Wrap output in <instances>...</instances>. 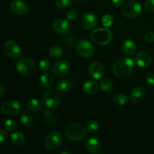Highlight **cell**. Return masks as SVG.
<instances>
[{"label":"cell","mask_w":154,"mask_h":154,"mask_svg":"<svg viewBox=\"0 0 154 154\" xmlns=\"http://www.w3.org/2000/svg\"><path fill=\"white\" fill-rule=\"evenodd\" d=\"M135 69V63L129 57H122L114 63L113 72L120 78H125L130 75Z\"/></svg>","instance_id":"1"},{"label":"cell","mask_w":154,"mask_h":154,"mask_svg":"<svg viewBox=\"0 0 154 154\" xmlns=\"http://www.w3.org/2000/svg\"><path fill=\"white\" fill-rule=\"evenodd\" d=\"M87 129L79 123H70L65 129V135L68 139L74 141H81L87 136Z\"/></svg>","instance_id":"2"},{"label":"cell","mask_w":154,"mask_h":154,"mask_svg":"<svg viewBox=\"0 0 154 154\" xmlns=\"http://www.w3.org/2000/svg\"><path fill=\"white\" fill-rule=\"evenodd\" d=\"M16 69L23 76L30 77L36 72L37 66L34 60L28 57H23L17 63Z\"/></svg>","instance_id":"3"},{"label":"cell","mask_w":154,"mask_h":154,"mask_svg":"<svg viewBox=\"0 0 154 154\" xmlns=\"http://www.w3.org/2000/svg\"><path fill=\"white\" fill-rule=\"evenodd\" d=\"M92 40L99 45H107L111 42L113 33L108 28H100L93 29L91 33Z\"/></svg>","instance_id":"4"},{"label":"cell","mask_w":154,"mask_h":154,"mask_svg":"<svg viewBox=\"0 0 154 154\" xmlns=\"http://www.w3.org/2000/svg\"><path fill=\"white\" fill-rule=\"evenodd\" d=\"M63 137L57 131H51L45 137V146L49 150H58L63 146Z\"/></svg>","instance_id":"5"},{"label":"cell","mask_w":154,"mask_h":154,"mask_svg":"<svg viewBox=\"0 0 154 154\" xmlns=\"http://www.w3.org/2000/svg\"><path fill=\"white\" fill-rule=\"evenodd\" d=\"M43 103L50 109L57 108L60 104V96L54 89H48L43 96Z\"/></svg>","instance_id":"6"},{"label":"cell","mask_w":154,"mask_h":154,"mask_svg":"<svg viewBox=\"0 0 154 154\" xmlns=\"http://www.w3.org/2000/svg\"><path fill=\"white\" fill-rule=\"evenodd\" d=\"M142 11L141 4L137 1H129L123 5L122 13L126 17L135 18L139 16Z\"/></svg>","instance_id":"7"},{"label":"cell","mask_w":154,"mask_h":154,"mask_svg":"<svg viewBox=\"0 0 154 154\" xmlns=\"http://www.w3.org/2000/svg\"><path fill=\"white\" fill-rule=\"evenodd\" d=\"M21 105L19 102L10 99L3 102L1 105V111L5 115L16 116L21 111Z\"/></svg>","instance_id":"8"},{"label":"cell","mask_w":154,"mask_h":154,"mask_svg":"<svg viewBox=\"0 0 154 154\" xmlns=\"http://www.w3.org/2000/svg\"><path fill=\"white\" fill-rule=\"evenodd\" d=\"M76 52L83 58H90L94 54V47L93 44L87 40H81L76 45Z\"/></svg>","instance_id":"9"},{"label":"cell","mask_w":154,"mask_h":154,"mask_svg":"<svg viewBox=\"0 0 154 154\" xmlns=\"http://www.w3.org/2000/svg\"><path fill=\"white\" fill-rule=\"evenodd\" d=\"M71 29V23L69 20L66 18H58L56 19L52 23V29L58 35H65Z\"/></svg>","instance_id":"10"},{"label":"cell","mask_w":154,"mask_h":154,"mask_svg":"<svg viewBox=\"0 0 154 154\" xmlns=\"http://www.w3.org/2000/svg\"><path fill=\"white\" fill-rule=\"evenodd\" d=\"M4 52L11 59H17L20 56L21 48L17 43L14 41H8L4 45Z\"/></svg>","instance_id":"11"},{"label":"cell","mask_w":154,"mask_h":154,"mask_svg":"<svg viewBox=\"0 0 154 154\" xmlns=\"http://www.w3.org/2000/svg\"><path fill=\"white\" fill-rule=\"evenodd\" d=\"M81 25L86 30H93L97 25V17L93 12H87L81 18Z\"/></svg>","instance_id":"12"},{"label":"cell","mask_w":154,"mask_h":154,"mask_svg":"<svg viewBox=\"0 0 154 154\" xmlns=\"http://www.w3.org/2000/svg\"><path fill=\"white\" fill-rule=\"evenodd\" d=\"M70 69L69 63L66 60H60L56 62L52 67V72L57 77H63L67 75Z\"/></svg>","instance_id":"13"},{"label":"cell","mask_w":154,"mask_h":154,"mask_svg":"<svg viewBox=\"0 0 154 154\" xmlns=\"http://www.w3.org/2000/svg\"><path fill=\"white\" fill-rule=\"evenodd\" d=\"M12 12L19 16H25L29 12V7L23 0H12L10 4Z\"/></svg>","instance_id":"14"},{"label":"cell","mask_w":154,"mask_h":154,"mask_svg":"<svg viewBox=\"0 0 154 154\" xmlns=\"http://www.w3.org/2000/svg\"><path fill=\"white\" fill-rule=\"evenodd\" d=\"M88 72L93 78L96 80H100L105 75V69L102 63L94 61L90 63L89 66Z\"/></svg>","instance_id":"15"},{"label":"cell","mask_w":154,"mask_h":154,"mask_svg":"<svg viewBox=\"0 0 154 154\" xmlns=\"http://www.w3.org/2000/svg\"><path fill=\"white\" fill-rule=\"evenodd\" d=\"M146 91L144 88L141 86H138V87H134L131 91L130 94H129V100L132 103H138V102H141L145 97Z\"/></svg>","instance_id":"16"},{"label":"cell","mask_w":154,"mask_h":154,"mask_svg":"<svg viewBox=\"0 0 154 154\" xmlns=\"http://www.w3.org/2000/svg\"><path fill=\"white\" fill-rule=\"evenodd\" d=\"M85 147L88 153L96 154L100 151L101 144L97 138L95 137H91L86 141Z\"/></svg>","instance_id":"17"},{"label":"cell","mask_w":154,"mask_h":154,"mask_svg":"<svg viewBox=\"0 0 154 154\" xmlns=\"http://www.w3.org/2000/svg\"><path fill=\"white\" fill-rule=\"evenodd\" d=\"M135 63L141 68L149 67L152 63L151 57L147 52H140L135 57Z\"/></svg>","instance_id":"18"},{"label":"cell","mask_w":154,"mask_h":154,"mask_svg":"<svg viewBox=\"0 0 154 154\" xmlns=\"http://www.w3.org/2000/svg\"><path fill=\"white\" fill-rule=\"evenodd\" d=\"M122 50L126 55H133L136 51V45L132 40L127 39L122 44Z\"/></svg>","instance_id":"19"},{"label":"cell","mask_w":154,"mask_h":154,"mask_svg":"<svg viewBox=\"0 0 154 154\" xmlns=\"http://www.w3.org/2000/svg\"><path fill=\"white\" fill-rule=\"evenodd\" d=\"M83 90L87 95H94L99 90V84L95 81H87L83 85Z\"/></svg>","instance_id":"20"},{"label":"cell","mask_w":154,"mask_h":154,"mask_svg":"<svg viewBox=\"0 0 154 154\" xmlns=\"http://www.w3.org/2000/svg\"><path fill=\"white\" fill-rule=\"evenodd\" d=\"M54 77L52 75L48 72H45L40 78V84L44 88H50L54 84Z\"/></svg>","instance_id":"21"},{"label":"cell","mask_w":154,"mask_h":154,"mask_svg":"<svg viewBox=\"0 0 154 154\" xmlns=\"http://www.w3.org/2000/svg\"><path fill=\"white\" fill-rule=\"evenodd\" d=\"M11 141L14 145L21 146L25 143V135L20 132H14L11 135Z\"/></svg>","instance_id":"22"},{"label":"cell","mask_w":154,"mask_h":154,"mask_svg":"<svg viewBox=\"0 0 154 154\" xmlns=\"http://www.w3.org/2000/svg\"><path fill=\"white\" fill-rule=\"evenodd\" d=\"M20 122L23 126L29 127V126H32L33 123H34V119H33L32 115L29 112L25 111L21 113Z\"/></svg>","instance_id":"23"},{"label":"cell","mask_w":154,"mask_h":154,"mask_svg":"<svg viewBox=\"0 0 154 154\" xmlns=\"http://www.w3.org/2000/svg\"><path fill=\"white\" fill-rule=\"evenodd\" d=\"M71 85H72L71 82L68 80H60L56 84V89L58 92L65 93L70 89Z\"/></svg>","instance_id":"24"},{"label":"cell","mask_w":154,"mask_h":154,"mask_svg":"<svg viewBox=\"0 0 154 154\" xmlns=\"http://www.w3.org/2000/svg\"><path fill=\"white\" fill-rule=\"evenodd\" d=\"M27 108L30 110L31 111H34V112H37L39 111L42 108V103L40 101L36 99H29L28 102L26 103Z\"/></svg>","instance_id":"25"},{"label":"cell","mask_w":154,"mask_h":154,"mask_svg":"<svg viewBox=\"0 0 154 154\" xmlns=\"http://www.w3.org/2000/svg\"><path fill=\"white\" fill-rule=\"evenodd\" d=\"M63 49L59 45H54L49 50V55L53 59H59L63 56Z\"/></svg>","instance_id":"26"},{"label":"cell","mask_w":154,"mask_h":154,"mask_svg":"<svg viewBox=\"0 0 154 154\" xmlns=\"http://www.w3.org/2000/svg\"><path fill=\"white\" fill-rule=\"evenodd\" d=\"M100 128V125H99V122L96 120H90L86 124V129L87 132H90V133H95V132H98V130Z\"/></svg>","instance_id":"27"},{"label":"cell","mask_w":154,"mask_h":154,"mask_svg":"<svg viewBox=\"0 0 154 154\" xmlns=\"http://www.w3.org/2000/svg\"><path fill=\"white\" fill-rule=\"evenodd\" d=\"M44 119L45 122L49 124H54L57 120V117L55 114L51 112L50 110H45L44 112Z\"/></svg>","instance_id":"28"},{"label":"cell","mask_w":154,"mask_h":154,"mask_svg":"<svg viewBox=\"0 0 154 154\" xmlns=\"http://www.w3.org/2000/svg\"><path fill=\"white\" fill-rule=\"evenodd\" d=\"M128 101V98L124 94H117L113 97V102L117 105H124Z\"/></svg>","instance_id":"29"},{"label":"cell","mask_w":154,"mask_h":154,"mask_svg":"<svg viewBox=\"0 0 154 154\" xmlns=\"http://www.w3.org/2000/svg\"><path fill=\"white\" fill-rule=\"evenodd\" d=\"M99 85H100V88L105 92L110 91L113 87V84L111 81H110L109 79H107V78L101 80Z\"/></svg>","instance_id":"30"},{"label":"cell","mask_w":154,"mask_h":154,"mask_svg":"<svg viewBox=\"0 0 154 154\" xmlns=\"http://www.w3.org/2000/svg\"><path fill=\"white\" fill-rule=\"evenodd\" d=\"M102 23L105 28H109L114 23V18L111 14H105L102 17Z\"/></svg>","instance_id":"31"},{"label":"cell","mask_w":154,"mask_h":154,"mask_svg":"<svg viewBox=\"0 0 154 154\" xmlns=\"http://www.w3.org/2000/svg\"><path fill=\"white\" fill-rule=\"evenodd\" d=\"M73 0H56V5L60 9H66L72 5Z\"/></svg>","instance_id":"32"},{"label":"cell","mask_w":154,"mask_h":154,"mask_svg":"<svg viewBox=\"0 0 154 154\" xmlns=\"http://www.w3.org/2000/svg\"><path fill=\"white\" fill-rule=\"evenodd\" d=\"M17 127V122L14 120L12 119H9L7 120L5 123V130L8 131V132H12V131L15 130Z\"/></svg>","instance_id":"33"},{"label":"cell","mask_w":154,"mask_h":154,"mask_svg":"<svg viewBox=\"0 0 154 154\" xmlns=\"http://www.w3.org/2000/svg\"><path fill=\"white\" fill-rule=\"evenodd\" d=\"M39 69H40L42 72H48V70L50 69L51 68V63L48 60H41L40 63H39Z\"/></svg>","instance_id":"34"},{"label":"cell","mask_w":154,"mask_h":154,"mask_svg":"<svg viewBox=\"0 0 154 154\" xmlns=\"http://www.w3.org/2000/svg\"><path fill=\"white\" fill-rule=\"evenodd\" d=\"M78 16V12L76 9H71L66 14V17L69 20H75Z\"/></svg>","instance_id":"35"},{"label":"cell","mask_w":154,"mask_h":154,"mask_svg":"<svg viewBox=\"0 0 154 154\" xmlns=\"http://www.w3.org/2000/svg\"><path fill=\"white\" fill-rule=\"evenodd\" d=\"M144 7L147 11L154 12V0H146L144 3Z\"/></svg>","instance_id":"36"},{"label":"cell","mask_w":154,"mask_h":154,"mask_svg":"<svg viewBox=\"0 0 154 154\" xmlns=\"http://www.w3.org/2000/svg\"><path fill=\"white\" fill-rule=\"evenodd\" d=\"M144 39L147 42H154V32H148L144 36Z\"/></svg>","instance_id":"37"},{"label":"cell","mask_w":154,"mask_h":154,"mask_svg":"<svg viewBox=\"0 0 154 154\" xmlns=\"http://www.w3.org/2000/svg\"><path fill=\"white\" fill-rule=\"evenodd\" d=\"M7 132L3 129H0V145L5 142L7 139Z\"/></svg>","instance_id":"38"},{"label":"cell","mask_w":154,"mask_h":154,"mask_svg":"<svg viewBox=\"0 0 154 154\" xmlns=\"http://www.w3.org/2000/svg\"><path fill=\"white\" fill-rule=\"evenodd\" d=\"M146 81L149 84L154 85V74L153 73H148L146 75Z\"/></svg>","instance_id":"39"},{"label":"cell","mask_w":154,"mask_h":154,"mask_svg":"<svg viewBox=\"0 0 154 154\" xmlns=\"http://www.w3.org/2000/svg\"><path fill=\"white\" fill-rule=\"evenodd\" d=\"M125 1L126 0H112V2L116 7H120V6L124 4Z\"/></svg>","instance_id":"40"},{"label":"cell","mask_w":154,"mask_h":154,"mask_svg":"<svg viewBox=\"0 0 154 154\" xmlns=\"http://www.w3.org/2000/svg\"><path fill=\"white\" fill-rule=\"evenodd\" d=\"M5 93V87L2 85L0 84V98H2L4 96Z\"/></svg>","instance_id":"41"},{"label":"cell","mask_w":154,"mask_h":154,"mask_svg":"<svg viewBox=\"0 0 154 154\" xmlns=\"http://www.w3.org/2000/svg\"><path fill=\"white\" fill-rule=\"evenodd\" d=\"M78 1H87V0H78Z\"/></svg>","instance_id":"42"},{"label":"cell","mask_w":154,"mask_h":154,"mask_svg":"<svg viewBox=\"0 0 154 154\" xmlns=\"http://www.w3.org/2000/svg\"><path fill=\"white\" fill-rule=\"evenodd\" d=\"M0 125H1V123H0Z\"/></svg>","instance_id":"43"}]
</instances>
